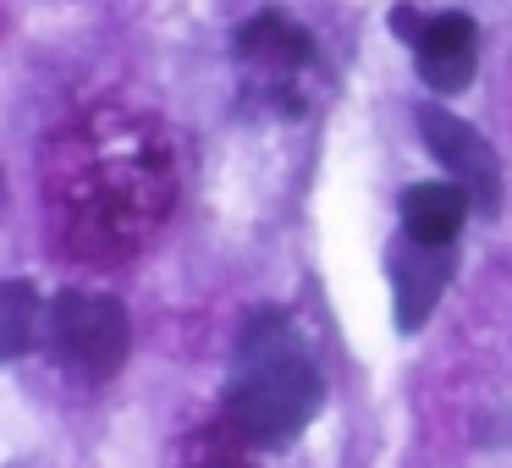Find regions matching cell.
<instances>
[{
  "instance_id": "cell-1",
  "label": "cell",
  "mask_w": 512,
  "mask_h": 468,
  "mask_svg": "<svg viewBox=\"0 0 512 468\" xmlns=\"http://www.w3.org/2000/svg\"><path fill=\"white\" fill-rule=\"evenodd\" d=\"M320 408V369L303 353V336L281 309L248 320L237 364L226 380V419L254 446H287Z\"/></svg>"
},
{
  "instance_id": "cell-3",
  "label": "cell",
  "mask_w": 512,
  "mask_h": 468,
  "mask_svg": "<svg viewBox=\"0 0 512 468\" xmlns=\"http://www.w3.org/2000/svg\"><path fill=\"white\" fill-rule=\"evenodd\" d=\"M419 133H424V149L452 171V182H463L474 210L496 215L501 210V166H496V149L463 122V116L441 111V105H424L419 111Z\"/></svg>"
},
{
  "instance_id": "cell-4",
  "label": "cell",
  "mask_w": 512,
  "mask_h": 468,
  "mask_svg": "<svg viewBox=\"0 0 512 468\" xmlns=\"http://www.w3.org/2000/svg\"><path fill=\"white\" fill-rule=\"evenodd\" d=\"M457 270L452 243H424V237H402L391 248V292H397V331H419L435 314L446 281Z\"/></svg>"
},
{
  "instance_id": "cell-9",
  "label": "cell",
  "mask_w": 512,
  "mask_h": 468,
  "mask_svg": "<svg viewBox=\"0 0 512 468\" xmlns=\"http://www.w3.org/2000/svg\"><path fill=\"white\" fill-rule=\"evenodd\" d=\"M391 28H397V39H402V45H419V34H424V17L413 12V6H397V12H391Z\"/></svg>"
},
{
  "instance_id": "cell-2",
  "label": "cell",
  "mask_w": 512,
  "mask_h": 468,
  "mask_svg": "<svg viewBox=\"0 0 512 468\" xmlns=\"http://www.w3.org/2000/svg\"><path fill=\"white\" fill-rule=\"evenodd\" d=\"M45 336L56 347V358L72 369L78 380L100 386L116 369L127 364V347H133V320L116 298L105 292H56L45 309Z\"/></svg>"
},
{
  "instance_id": "cell-6",
  "label": "cell",
  "mask_w": 512,
  "mask_h": 468,
  "mask_svg": "<svg viewBox=\"0 0 512 468\" xmlns=\"http://www.w3.org/2000/svg\"><path fill=\"white\" fill-rule=\"evenodd\" d=\"M468 210H474V199L463 182H413L402 193V232L424 237V243H457Z\"/></svg>"
},
{
  "instance_id": "cell-5",
  "label": "cell",
  "mask_w": 512,
  "mask_h": 468,
  "mask_svg": "<svg viewBox=\"0 0 512 468\" xmlns=\"http://www.w3.org/2000/svg\"><path fill=\"white\" fill-rule=\"evenodd\" d=\"M413 56H419V78L435 94H463L474 83V17H463V12L430 17Z\"/></svg>"
},
{
  "instance_id": "cell-8",
  "label": "cell",
  "mask_w": 512,
  "mask_h": 468,
  "mask_svg": "<svg viewBox=\"0 0 512 468\" xmlns=\"http://www.w3.org/2000/svg\"><path fill=\"white\" fill-rule=\"evenodd\" d=\"M39 320H45V303L28 281H0V364L34 353Z\"/></svg>"
},
{
  "instance_id": "cell-7",
  "label": "cell",
  "mask_w": 512,
  "mask_h": 468,
  "mask_svg": "<svg viewBox=\"0 0 512 468\" xmlns=\"http://www.w3.org/2000/svg\"><path fill=\"white\" fill-rule=\"evenodd\" d=\"M237 56L243 61H259V67H303V61L314 56L309 34H303L292 17L281 12H259L254 23H243V34H237Z\"/></svg>"
}]
</instances>
